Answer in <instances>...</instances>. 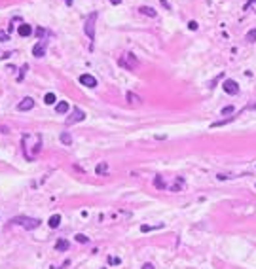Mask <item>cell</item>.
I'll return each instance as SVG.
<instances>
[{
    "instance_id": "obj_9",
    "label": "cell",
    "mask_w": 256,
    "mask_h": 269,
    "mask_svg": "<svg viewBox=\"0 0 256 269\" xmlns=\"http://www.w3.org/2000/svg\"><path fill=\"white\" fill-rule=\"evenodd\" d=\"M17 32H19V36H30V32H32V27H30V25H27V23H23V25H19V27H17Z\"/></svg>"
},
{
    "instance_id": "obj_20",
    "label": "cell",
    "mask_w": 256,
    "mask_h": 269,
    "mask_svg": "<svg viewBox=\"0 0 256 269\" xmlns=\"http://www.w3.org/2000/svg\"><path fill=\"white\" fill-rule=\"evenodd\" d=\"M74 239L78 241V243H82V245H85V243H89V239L85 235H82V233H78V235H74Z\"/></svg>"
},
{
    "instance_id": "obj_32",
    "label": "cell",
    "mask_w": 256,
    "mask_h": 269,
    "mask_svg": "<svg viewBox=\"0 0 256 269\" xmlns=\"http://www.w3.org/2000/svg\"><path fill=\"white\" fill-rule=\"evenodd\" d=\"M112 2H114V4H118V2H121V0H112Z\"/></svg>"
},
{
    "instance_id": "obj_29",
    "label": "cell",
    "mask_w": 256,
    "mask_h": 269,
    "mask_svg": "<svg viewBox=\"0 0 256 269\" xmlns=\"http://www.w3.org/2000/svg\"><path fill=\"white\" fill-rule=\"evenodd\" d=\"M252 2H256V0H249V2H247V6H245V10H249V6H250Z\"/></svg>"
},
{
    "instance_id": "obj_30",
    "label": "cell",
    "mask_w": 256,
    "mask_h": 269,
    "mask_svg": "<svg viewBox=\"0 0 256 269\" xmlns=\"http://www.w3.org/2000/svg\"><path fill=\"white\" fill-rule=\"evenodd\" d=\"M161 4H165V6L169 8V4H167V0H161Z\"/></svg>"
},
{
    "instance_id": "obj_26",
    "label": "cell",
    "mask_w": 256,
    "mask_h": 269,
    "mask_svg": "<svg viewBox=\"0 0 256 269\" xmlns=\"http://www.w3.org/2000/svg\"><path fill=\"white\" fill-rule=\"evenodd\" d=\"M188 29H190V30H197V23L196 21H190V23H188Z\"/></svg>"
},
{
    "instance_id": "obj_2",
    "label": "cell",
    "mask_w": 256,
    "mask_h": 269,
    "mask_svg": "<svg viewBox=\"0 0 256 269\" xmlns=\"http://www.w3.org/2000/svg\"><path fill=\"white\" fill-rule=\"evenodd\" d=\"M118 65H120L121 68H125V70H135V66L139 65V59H137L133 53H125L124 57H120Z\"/></svg>"
},
{
    "instance_id": "obj_17",
    "label": "cell",
    "mask_w": 256,
    "mask_h": 269,
    "mask_svg": "<svg viewBox=\"0 0 256 269\" xmlns=\"http://www.w3.org/2000/svg\"><path fill=\"white\" fill-rule=\"evenodd\" d=\"M95 171H97V174H104L106 171H108V165H106V163H99Z\"/></svg>"
},
{
    "instance_id": "obj_22",
    "label": "cell",
    "mask_w": 256,
    "mask_h": 269,
    "mask_svg": "<svg viewBox=\"0 0 256 269\" xmlns=\"http://www.w3.org/2000/svg\"><path fill=\"white\" fill-rule=\"evenodd\" d=\"M127 101H129V102H139V97H137L135 93L129 91V93H127Z\"/></svg>"
},
{
    "instance_id": "obj_25",
    "label": "cell",
    "mask_w": 256,
    "mask_h": 269,
    "mask_svg": "<svg viewBox=\"0 0 256 269\" xmlns=\"http://www.w3.org/2000/svg\"><path fill=\"white\" fill-rule=\"evenodd\" d=\"M108 262L112 263V265H118V263H121V260H120V258H114V256H112V258H108Z\"/></svg>"
},
{
    "instance_id": "obj_11",
    "label": "cell",
    "mask_w": 256,
    "mask_h": 269,
    "mask_svg": "<svg viewBox=\"0 0 256 269\" xmlns=\"http://www.w3.org/2000/svg\"><path fill=\"white\" fill-rule=\"evenodd\" d=\"M68 102H66V101H61L59 102V104L57 106H55V112H57V114H66V112H68Z\"/></svg>"
},
{
    "instance_id": "obj_16",
    "label": "cell",
    "mask_w": 256,
    "mask_h": 269,
    "mask_svg": "<svg viewBox=\"0 0 256 269\" xmlns=\"http://www.w3.org/2000/svg\"><path fill=\"white\" fill-rule=\"evenodd\" d=\"M245 40H247V42H256V29H250L249 32H247V36H245Z\"/></svg>"
},
{
    "instance_id": "obj_19",
    "label": "cell",
    "mask_w": 256,
    "mask_h": 269,
    "mask_svg": "<svg viewBox=\"0 0 256 269\" xmlns=\"http://www.w3.org/2000/svg\"><path fill=\"white\" fill-rule=\"evenodd\" d=\"M160 227H163V224H160V226H156V227H152V226H141V231L142 233H146V231H152V229H160Z\"/></svg>"
},
{
    "instance_id": "obj_6",
    "label": "cell",
    "mask_w": 256,
    "mask_h": 269,
    "mask_svg": "<svg viewBox=\"0 0 256 269\" xmlns=\"http://www.w3.org/2000/svg\"><path fill=\"white\" fill-rule=\"evenodd\" d=\"M80 84H84V85H88V87H97V80H95L91 74H82V76H80Z\"/></svg>"
},
{
    "instance_id": "obj_3",
    "label": "cell",
    "mask_w": 256,
    "mask_h": 269,
    "mask_svg": "<svg viewBox=\"0 0 256 269\" xmlns=\"http://www.w3.org/2000/svg\"><path fill=\"white\" fill-rule=\"evenodd\" d=\"M95 21H97V12H93L88 17V21H85V27H84V30H85V34L89 36V40L93 42L95 40Z\"/></svg>"
},
{
    "instance_id": "obj_4",
    "label": "cell",
    "mask_w": 256,
    "mask_h": 269,
    "mask_svg": "<svg viewBox=\"0 0 256 269\" xmlns=\"http://www.w3.org/2000/svg\"><path fill=\"white\" fill-rule=\"evenodd\" d=\"M222 87H224V91H226L228 95H237L239 93V84L235 80H224Z\"/></svg>"
},
{
    "instance_id": "obj_1",
    "label": "cell",
    "mask_w": 256,
    "mask_h": 269,
    "mask_svg": "<svg viewBox=\"0 0 256 269\" xmlns=\"http://www.w3.org/2000/svg\"><path fill=\"white\" fill-rule=\"evenodd\" d=\"M13 226H23L25 229H36V227L40 226V220L38 218H27V216H17V218H12L10 220Z\"/></svg>"
},
{
    "instance_id": "obj_24",
    "label": "cell",
    "mask_w": 256,
    "mask_h": 269,
    "mask_svg": "<svg viewBox=\"0 0 256 269\" xmlns=\"http://www.w3.org/2000/svg\"><path fill=\"white\" fill-rule=\"evenodd\" d=\"M233 112H235L233 106H224V108H222V114H224V116H226V114H233Z\"/></svg>"
},
{
    "instance_id": "obj_13",
    "label": "cell",
    "mask_w": 256,
    "mask_h": 269,
    "mask_svg": "<svg viewBox=\"0 0 256 269\" xmlns=\"http://www.w3.org/2000/svg\"><path fill=\"white\" fill-rule=\"evenodd\" d=\"M61 142H63L65 146H70V144H72V137H70L68 131H63V133H61Z\"/></svg>"
},
{
    "instance_id": "obj_21",
    "label": "cell",
    "mask_w": 256,
    "mask_h": 269,
    "mask_svg": "<svg viewBox=\"0 0 256 269\" xmlns=\"http://www.w3.org/2000/svg\"><path fill=\"white\" fill-rule=\"evenodd\" d=\"M182 184H184V178L178 176V178H177V182H175V186H173V191H178V190L182 188Z\"/></svg>"
},
{
    "instance_id": "obj_8",
    "label": "cell",
    "mask_w": 256,
    "mask_h": 269,
    "mask_svg": "<svg viewBox=\"0 0 256 269\" xmlns=\"http://www.w3.org/2000/svg\"><path fill=\"white\" fill-rule=\"evenodd\" d=\"M44 53H46V44H44V42H38V44L32 48V55H34V57H42Z\"/></svg>"
},
{
    "instance_id": "obj_10",
    "label": "cell",
    "mask_w": 256,
    "mask_h": 269,
    "mask_svg": "<svg viewBox=\"0 0 256 269\" xmlns=\"http://www.w3.org/2000/svg\"><path fill=\"white\" fill-rule=\"evenodd\" d=\"M48 224H49V227H51V229L59 227V226H61V216H59V214H53V216H51V218L48 220Z\"/></svg>"
},
{
    "instance_id": "obj_27",
    "label": "cell",
    "mask_w": 256,
    "mask_h": 269,
    "mask_svg": "<svg viewBox=\"0 0 256 269\" xmlns=\"http://www.w3.org/2000/svg\"><path fill=\"white\" fill-rule=\"evenodd\" d=\"M142 269H154V265H152V263H144V265H142Z\"/></svg>"
},
{
    "instance_id": "obj_31",
    "label": "cell",
    "mask_w": 256,
    "mask_h": 269,
    "mask_svg": "<svg viewBox=\"0 0 256 269\" xmlns=\"http://www.w3.org/2000/svg\"><path fill=\"white\" fill-rule=\"evenodd\" d=\"M65 2H66V4H72V0H65Z\"/></svg>"
},
{
    "instance_id": "obj_7",
    "label": "cell",
    "mask_w": 256,
    "mask_h": 269,
    "mask_svg": "<svg viewBox=\"0 0 256 269\" xmlns=\"http://www.w3.org/2000/svg\"><path fill=\"white\" fill-rule=\"evenodd\" d=\"M34 106V101L30 99V97H27V99H23L21 102L17 104V110H21V112H27V110H30V108Z\"/></svg>"
},
{
    "instance_id": "obj_18",
    "label": "cell",
    "mask_w": 256,
    "mask_h": 269,
    "mask_svg": "<svg viewBox=\"0 0 256 269\" xmlns=\"http://www.w3.org/2000/svg\"><path fill=\"white\" fill-rule=\"evenodd\" d=\"M55 101H57V99H55V95H53V93H48V95L44 97V102H46V104H53Z\"/></svg>"
},
{
    "instance_id": "obj_5",
    "label": "cell",
    "mask_w": 256,
    "mask_h": 269,
    "mask_svg": "<svg viewBox=\"0 0 256 269\" xmlns=\"http://www.w3.org/2000/svg\"><path fill=\"white\" fill-rule=\"evenodd\" d=\"M85 120V112L80 110V108H74L72 116L66 118V125H72V123H78V121H84Z\"/></svg>"
},
{
    "instance_id": "obj_23",
    "label": "cell",
    "mask_w": 256,
    "mask_h": 269,
    "mask_svg": "<svg viewBox=\"0 0 256 269\" xmlns=\"http://www.w3.org/2000/svg\"><path fill=\"white\" fill-rule=\"evenodd\" d=\"M8 40H10L8 32H6V30H0V42H8Z\"/></svg>"
},
{
    "instance_id": "obj_12",
    "label": "cell",
    "mask_w": 256,
    "mask_h": 269,
    "mask_svg": "<svg viewBox=\"0 0 256 269\" xmlns=\"http://www.w3.org/2000/svg\"><path fill=\"white\" fill-rule=\"evenodd\" d=\"M68 246H70V243L66 241V239H61V241H57V245H55V248H57L59 252H65V250H68Z\"/></svg>"
},
{
    "instance_id": "obj_28",
    "label": "cell",
    "mask_w": 256,
    "mask_h": 269,
    "mask_svg": "<svg viewBox=\"0 0 256 269\" xmlns=\"http://www.w3.org/2000/svg\"><path fill=\"white\" fill-rule=\"evenodd\" d=\"M247 110H256V102H254V104H250V106H247Z\"/></svg>"
},
{
    "instance_id": "obj_14",
    "label": "cell",
    "mask_w": 256,
    "mask_h": 269,
    "mask_svg": "<svg viewBox=\"0 0 256 269\" xmlns=\"http://www.w3.org/2000/svg\"><path fill=\"white\" fill-rule=\"evenodd\" d=\"M154 186H156V188H157V190H165V188H167V184H165V180H163V178L160 176V174H157V176H156V178H154Z\"/></svg>"
},
{
    "instance_id": "obj_15",
    "label": "cell",
    "mask_w": 256,
    "mask_h": 269,
    "mask_svg": "<svg viewBox=\"0 0 256 269\" xmlns=\"http://www.w3.org/2000/svg\"><path fill=\"white\" fill-rule=\"evenodd\" d=\"M139 12L144 13V15H150V17H156V10H152V8H148V6H141Z\"/></svg>"
}]
</instances>
